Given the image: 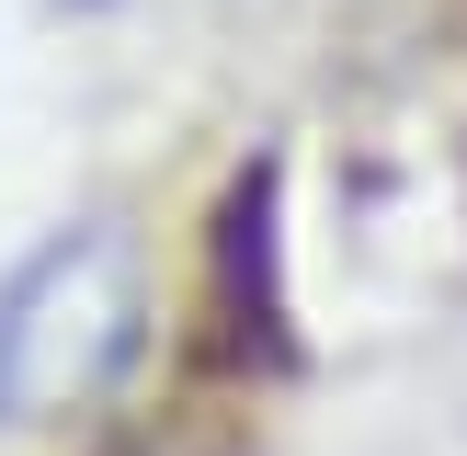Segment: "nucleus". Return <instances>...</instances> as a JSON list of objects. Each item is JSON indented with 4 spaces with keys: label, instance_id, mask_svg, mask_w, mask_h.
Here are the masks:
<instances>
[{
    "label": "nucleus",
    "instance_id": "f257e3e1",
    "mask_svg": "<svg viewBox=\"0 0 467 456\" xmlns=\"http://www.w3.org/2000/svg\"><path fill=\"white\" fill-rule=\"evenodd\" d=\"M137 319V274L114 240H57L12 296H0V410L35 422V410H68L103 388V365L126 354Z\"/></svg>",
    "mask_w": 467,
    "mask_h": 456
}]
</instances>
